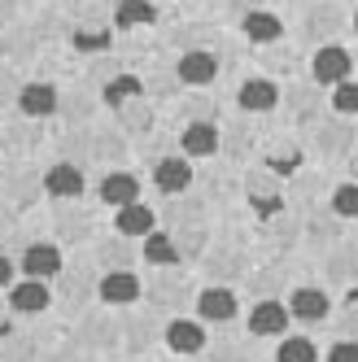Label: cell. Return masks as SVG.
Returning <instances> with one entry per match:
<instances>
[{
	"label": "cell",
	"mask_w": 358,
	"mask_h": 362,
	"mask_svg": "<svg viewBox=\"0 0 358 362\" xmlns=\"http://www.w3.org/2000/svg\"><path fill=\"white\" fill-rule=\"evenodd\" d=\"M284 327H289V310L279 301H258L249 310V332L253 336H279Z\"/></svg>",
	"instance_id": "cell-1"
},
{
	"label": "cell",
	"mask_w": 358,
	"mask_h": 362,
	"mask_svg": "<svg viewBox=\"0 0 358 362\" xmlns=\"http://www.w3.org/2000/svg\"><path fill=\"white\" fill-rule=\"evenodd\" d=\"M315 79L319 83H345L350 79V53L345 48H319L315 53Z\"/></svg>",
	"instance_id": "cell-2"
},
{
	"label": "cell",
	"mask_w": 358,
	"mask_h": 362,
	"mask_svg": "<svg viewBox=\"0 0 358 362\" xmlns=\"http://www.w3.org/2000/svg\"><path fill=\"white\" fill-rule=\"evenodd\" d=\"M22 271H27L31 279H48V275H57L62 271V253L53 249V245H31L27 249V257H22Z\"/></svg>",
	"instance_id": "cell-3"
},
{
	"label": "cell",
	"mask_w": 358,
	"mask_h": 362,
	"mask_svg": "<svg viewBox=\"0 0 358 362\" xmlns=\"http://www.w3.org/2000/svg\"><path fill=\"white\" fill-rule=\"evenodd\" d=\"M140 197V184H136V175H105V179H100V201H105V205H118V210H122V205H132Z\"/></svg>",
	"instance_id": "cell-4"
},
{
	"label": "cell",
	"mask_w": 358,
	"mask_h": 362,
	"mask_svg": "<svg viewBox=\"0 0 358 362\" xmlns=\"http://www.w3.org/2000/svg\"><path fill=\"white\" fill-rule=\"evenodd\" d=\"M197 310H201V319H214V323H227L236 315V297L227 293V288H206L197 297Z\"/></svg>",
	"instance_id": "cell-5"
},
{
	"label": "cell",
	"mask_w": 358,
	"mask_h": 362,
	"mask_svg": "<svg viewBox=\"0 0 358 362\" xmlns=\"http://www.w3.org/2000/svg\"><path fill=\"white\" fill-rule=\"evenodd\" d=\"M166 345L175 354H197L201 345H206V332H201V323H188V319H175L166 327Z\"/></svg>",
	"instance_id": "cell-6"
},
{
	"label": "cell",
	"mask_w": 358,
	"mask_h": 362,
	"mask_svg": "<svg viewBox=\"0 0 358 362\" xmlns=\"http://www.w3.org/2000/svg\"><path fill=\"white\" fill-rule=\"evenodd\" d=\"M100 297L114 301V305H127V301H136L140 297V279L136 275H127V271H114L100 279Z\"/></svg>",
	"instance_id": "cell-7"
},
{
	"label": "cell",
	"mask_w": 358,
	"mask_h": 362,
	"mask_svg": "<svg viewBox=\"0 0 358 362\" xmlns=\"http://www.w3.org/2000/svg\"><path fill=\"white\" fill-rule=\"evenodd\" d=\"M9 301H13V310H22V315H40V310H48V284H40V279H22Z\"/></svg>",
	"instance_id": "cell-8"
},
{
	"label": "cell",
	"mask_w": 358,
	"mask_h": 362,
	"mask_svg": "<svg viewBox=\"0 0 358 362\" xmlns=\"http://www.w3.org/2000/svg\"><path fill=\"white\" fill-rule=\"evenodd\" d=\"M153 179H158V188H162V192H184V188L192 184V170H188L184 158H166V162H158Z\"/></svg>",
	"instance_id": "cell-9"
},
{
	"label": "cell",
	"mask_w": 358,
	"mask_h": 362,
	"mask_svg": "<svg viewBox=\"0 0 358 362\" xmlns=\"http://www.w3.org/2000/svg\"><path fill=\"white\" fill-rule=\"evenodd\" d=\"M284 310H289V315H297V319H306V323H319L328 315V297L319 288H301V293H293V301Z\"/></svg>",
	"instance_id": "cell-10"
},
{
	"label": "cell",
	"mask_w": 358,
	"mask_h": 362,
	"mask_svg": "<svg viewBox=\"0 0 358 362\" xmlns=\"http://www.w3.org/2000/svg\"><path fill=\"white\" fill-rule=\"evenodd\" d=\"M18 100H22V114H31V118L53 114V110H57V88H48V83H27Z\"/></svg>",
	"instance_id": "cell-11"
},
{
	"label": "cell",
	"mask_w": 358,
	"mask_h": 362,
	"mask_svg": "<svg viewBox=\"0 0 358 362\" xmlns=\"http://www.w3.org/2000/svg\"><path fill=\"white\" fill-rule=\"evenodd\" d=\"M214 70H219V62L210 53H184L179 57V79L184 83H210Z\"/></svg>",
	"instance_id": "cell-12"
},
{
	"label": "cell",
	"mask_w": 358,
	"mask_h": 362,
	"mask_svg": "<svg viewBox=\"0 0 358 362\" xmlns=\"http://www.w3.org/2000/svg\"><path fill=\"white\" fill-rule=\"evenodd\" d=\"M44 188L53 192V197H79L83 192V170H74V166H53L48 170V179H44Z\"/></svg>",
	"instance_id": "cell-13"
},
{
	"label": "cell",
	"mask_w": 358,
	"mask_h": 362,
	"mask_svg": "<svg viewBox=\"0 0 358 362\" xmlns=\"http://www.w3.org/2000/svg\"><path fill=\"white\" fill-rule=\"evenodd\" d=\"M118 231H122V236H149V231H153V210L140 205V201L122 205V210H118Z\"/></svg>",
	"instance_id": "cell-14"
},
{
	"label": "cell",
	"mask_w": 358,
	"mask_h": 362,
	"mask_svg": "<svg viewBox=\"0 0 358 362\" xmlns=\"http://www.w3.org/2000/svg\"><path fill=\"white\" fill-rule=\"evenodd\" d=\"M214 148H219V132L210 122H192L184 132V153H192V158H210Z\"/></svg>",
	"instance_id": "cell-15"
},
{
	"label": "cell",
	"mask_w": 358,
	"mask_h": 362,
	"mask_svg": "<svg viewBox=\"0 0 358 362\" xmlns=\"http://www.w3.org/2000/svg\"><path fill=\"white\" fill-rule=\"evenodd\" d=\"M275 100H279V92H275V83H267V79H249L245 88H241V105L245 110H271L275 105Z\"/></svg>",
	"instance_id": "cell-16"
},
{
	"label": "cell",
	"mask_w": 358,
	"mask_h": 362,
	"mask_svg": "<svg viewBox=\"0 0 358 362\" xmlns=\"http://www.w3.org/2000/svg\"><path fill=\"white\" fill-rule=\"evenodd\" d=\"M279 31H284V27H279V18L275 13H249L245 18V35L253 40V44H271V40H279Z\"/></svg>",
	"instance_id": "cell-17"
},
{
	"label": "cell",
	"mask_w": 358,
	"mask_h": 362,
	"mask_svg": "<svg viewBox=\"0 0 358 362\" xmlns=\"http://www.w3.org/2000/svg\"><path fill=\"white\" fill-rule=\"evenodd\" d=\"M158 18V9L149 5V0H122L118 5V27L127 31V27H149V22Z\"/></svg>",
	"instance_id": "cell-18"
},
{
	"label": "cell",
	"mask_w": 358,
	"mask_h": 362,
	"mask_svg": "<svg viewBox=\"0 0 358 362\" xmlns=\"http://www.w3.org/2000/svg\"><path fill=\"white\" fill-rule=\"evenodd\" d=\"M144 257H149L153 267H171L179 253H175V245H171L166 236H158V231H149V236H144Z\"/></svg>",
	"instance_id": "cell-19"
},
{
	"label": "cell",
	"mask_w": 358,
	"mask_h": 362,
	"mask_svg": "<svg viewBox=\"0 0 358 362\" xmlns=\"http://www.w3.org/2000/svg\"><path fill=\"white\" fill-rule=\"evenodd\" d=\"M319 354H315V345L306 341V336H289L284 345H279V354H275V362H315Z\"/></svg>",
	"instance_id": "cell-20"
},
{
	"label": "cell",
	"mask_w": 358,
	"mask_h": 362,
	"mask_svg": "<svg viewBox=\"0 0 358 362\" xmlns=\"http://www.w3.org/2000/svg\"><path fill=\"white\" fill-rule=\"evenodd\" d=\"M127 96H140V79H132V74H118V79L105 88V100H110V105H122Z\"/></svg>",
	"instance_id": "cell-21"
},
{
	"label": "cell",
	"mask_w": 358,
	"mask_h": 362,
	"mask_svg": "<svg viewBox=\"0 0 358 362\" xmlns=\"http://www.w3.org/2000/svg\"><path fill=\"white\" fill-rule=\"evenodd\" d=\"M332 205H337V214H345V218L358 214V188H354V184H341L337 197H332Z\"/></svg>",
	"instance_id": "cell-22"
},
{
	"label": "cell",
	"mask_w": 358,
	"mask_h": 362,
	"mask_svg": "<svg viewBox=\"0 0 358 362\" xmlns=\"http://www.w3.org/2000/svg\"><path fill=\"white\" fill-rule=\"evenodd\" d=\"M332 105H337L341 114H354V110H358V88H354V83L345 79V83L337 88V100H332Z\"/></svg>",
	"instance_id": "cell-23"
},
{
	"label": "cell",
	"mask_w": 358,
	"mask_h": 362,
	"mask_svg": "<svg viewBox=\"0 0 358 362\" xmlns=\"http://www.w3.org/2000/svg\"><path fill=\"white\" fill-rule=\"evenodd\" d=\"M110 44V31H100V35H74V48H83V53H96V48H105Z\"/></svg>",
	"instance_id": "cell-24"
},
{
	"label": "cell",
	"mask_w": 358,
	"mask_h": 362,
	"mask_svg": "<svg viewBox=\"0 0 358 362\" xmlns=\"http://www.w3.org/2000/svg\"><path fill=\"white\" fill-rule=\"evenodd\" d=\"M328 362H358V345H354V341H341L337 349L328 354Z\"/></svg>",
	"instance_id": "cell-25"
},
{
	"label": "cell",
	"mask_w": 358,
	"mask_h": 362,
	"mask_svg": "<svg viewBox=\"0 0 358 362\" xmlns=\"http://www.w3.org/2000/svg\"><path fill=\"white\" fill-rule=\"evenodd\" d=\"M258 210H262V214H275V210H279V201H275V197H267V201H258Z\"/></svg>",
	"instance_id": "cell-26"
},
{
	"label": "cell",
	"mask_w": 358,
	"mask_h": 362,
	"mask_svg": "<svg viewBox=\"0 0 358 362\" xmlns=\"http://www.w3.org/2000/svg\"><path fill=\"white\" fill-rule=\"evenodd\" d=\"M9 275H13V267H9V257H0V284H9Z\"/></svg>",
	"instance_id": "cell-27"
},
{
	"label": "cell",
	"mask_w": 358,
	"mask_h": 362,
	"mask_svg": "<svg viewBox=\"0 0 358 362\" xmlns=\"http://www.w3.org/2000/svg\"><path fill=\"white\" fill-rule=\"evenodd\" d=\"M5 336H9V327H0V341H5Z\"/></svg>",
	"instance_id": "cell-28"
}]
</instances>
